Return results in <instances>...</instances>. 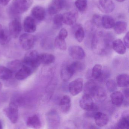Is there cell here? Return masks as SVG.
Instances as JSON below:
<instances>
[{
  "label": "cell",
  "mask_w": 129,
  "mask_h": 129,
  "mask_svg": "<svg viewBox=\"0 0 129 129\" xmlns=\"http://www.w3.org/2000/svg\"><path fill=\"white\" fill-rule=\"evenodd\" d=\"M113 40L110 33L103 31L95 32L91 41L92 50L98 55H107L111 50Z\"/></svg>",
  "instance_id": "6da1fadb"
},
{
  "label": "cell",
  "mask_w": 129,
  "mask_h": 129,
  "mask_svg": "<svg viewBox=\"0 0 129 129\" xmlns=\"http://www.w3.org/2000/svg\"><path fill=\"white\" fill-rule=\"evenodd\" d=\"M33 4V0H13L9 8L12 16L20 15L27 12Z\"/></svg>",
  "instance_id": "7a4b0ae2"
},
{
  "label": "cell",
  "mask_w": 129,
  "mask_h": 129,
  "mask_svg": "<svg viewBox=\"0 0 129 129\" xmlns=\"http://www.w3.org/2000/svg\"><path fill=\"white\" fill-rule=\"evenodd\" d=\"M40 54L35 50H30L25 55L21 62L22 66H24L34 72L41 64Z\"/></svg>",
  "instance_id": "3957f363"
},
{
  "label": "cell",
  "mask_w": 129,
  "mask_h": 129,
  "mask_svg": "<svg viewBox=\"0 0 129 129\" xmlns=\"http://www.w3.org/2000/svg\"><path fill=\"white\" fill-rule=\"evenodd\" d=\"M18 106L16 102H12L3 110L4 113L12 123H16L18 119Z\"/></svg>",
  "instance_id": "277c9868"
},
{
  "label": "cell",
  "mask_w": 129,
  "mask_h": 129,
  "mask_svg": "<svg viewBox=\"0 0 129 129\" xmlns=\"http://www.w3.org/2000/svg\"><path fill=\"white\" fill-rule=\"evenodd\" d=\"M36 42V37L31 34L27 33L23 34L19 37V43L24 50L31 49L34 46Z\"/></svg>",
  "instance_id": "5b68a950"
},
{
  "label": "cell",
  "mask_w": 129,
  "mask_h": 129,
  "mask_svg": "<svg viewBox=\"0 0 129 129\" xmlns=\"http://www.w3.org/2000/svg\"><path fill=\"white\" fill-rule=\"evenodd\" d=\"M93 2L98 9L104 13L112 12L115 8L112 0H93Z\"/></svg>",
  "instance_id": "8992f818"
},
{
  "label": "cell",
  "mask_w": 129,
  "mask_h": 129,
  "mask_svg": "<svg viewBox=\"0 0 129 129\" xmlns=\"http://www.w3.org/2000/svg\"><path fill=\"white\" fill-rule=\"evenodd\" d=\"M22 29L21 21L18 18H15L9 24V31L11 37L17 38L19 37Z\"/></svg>",
  "instance_id": "52a82bcc"
},
{
  "label": "cell",
  "mask_w": 129,
  "mask_h": 129,
  "mask_svg": "<svg viewBox=\"0 0 129 129\" xmlns=\"http://www.w3.org/2000/svg\"><path fill=\"white\" fill-rule=\"evenodd\" d=\"M66 0H52L48 7V11L50 15L57 14L66 6Z\"/></svg>",
  "instance_id": "ba28073f"
},
{
  "label": "cell",
  "mask_w": 129,
  "mask_h": 129,
  "mask_svg": "<svg viewBox=\"0 0 129 129\" xmlns=\"http://www.w3.org/2000/svg\"><path fill=\"white\" fill-rule=\"evenodd\" d=\"M79 105L82 109L87 111L92 110L95 106L92 96L86 94H84L81 98Z\"/></svg>",
  "instance_id": "9c48e42d"
},
{
  "label": "cell",
  "mask_w": 129,
  "mask_h": 129,
  "mask_svg": "<svg viewBox=\"0 0 129 129\" xmlns=\"http://www.w3.org/2000/svg\"><path fill=\"white\" fill-rule=\"evenodd\" d=\"M83 88V80L81 78L75 79L69 83V90L71 95L75 96L79 94Z\"/></svg>",
  "instance_id": "30bf717a"
},
{
  "label": "cell",
  "mask_w": 129,
  "mask_h": 129,
  "mask_svg": "<svg viewBox=\"0 0 129 129\" xmlns=\"http://www.w3.org/2000/svg\"><path fill=\"white\" fill-rule=\"evenodd\" d=\"M23 27L26 33L32 34L37 30V22L32 16H28L25 18L24 21Z\"/></svg>",
  "instance_id": "8fae6325"
},
{
  "label": "cell",
  "mask_w": 129,
  "mask_h": 129,
  "mask_svg": "<svg viewBox=\"0 0 129 129\" xmlns=\"http://www.w3.org/2000/svg\"><path fill=\"white\" fill-rule=\"evenodd\" d=\"M69 53L70 56L74 59H83L85 57L86 54L84 50L80 46H73L69 49Z\"/></svg>",
  "instance_id": "7c38bea8"
},
{
  "label": "cell",
  "mask_w": 129,
  "mask_h": 129,
  "mask_svg": "<svg viewBox=\"0 0 129 129\" xmlns=\"http://www.w3.org/2000/svg\"><path fill=\"white\" fill-rule=\"evenodd\" d=\"M33 18L38 21H42L45 19L46 11L44 8L40 6L33 7L31 11Z\"/></svg>",
  "instance_id": "4fadbf2b"
},
{
  "label": "cell",
  "mask_w": 129,
  "mask_h": 129,
  "mask_svg": "<svg viewBox=\"0 0 129 129\" xmlns=\"http://www.w3.org/2000/svg\"><path fill=\"white\" fill-rule=\"evenodd\" d=\"M98 86L93 80H90L85 83L84 86V94L89 95L90 96H94Z\"/></svg>",
  "instance_id": "5bb4252c"
},
{
  "label": "cell",
  "mask_w": 129,
  "mask_h": 129,
  "mask_svg": "<svg viewBox=\"0 0 129 129\" xmlns=\"http://www.w3.org/2000/svg\"><path fill=\"white\" fill-rule=\"evenodd\" d=\"M93 117L95 123L98 126H104L108 123V117L103 112H97Z\"/></svg>",
  "instance_id": "9a60e30c"
},
{
  "label": "cell",
  "mask_w": 129,
  "mask_h": 129,
  "mask_svg": "<svg viewBox=\"0 0 129 129\" xmlns=\"http://www.w3.org/2000/svg\"><path fill=\"white\" fill-rule=\"evenodd\" d=\"M59 106L61 111L64 113H67L69 112L71 106V98L68 95L63 96L59 102Z\"/></svg>",
  "instance_id": "2e32d148"
},
{
  "label": "cell",
  "mask_w": 129,
  "mask_h": 129,
  "mask_svg": "<svg viewBox=\"0 0 129 129\" xmlns=\"http://www.w3.org/2000/svg\"><path fill=\"white\" fill-rule=\"evenodd\" d=\"M62 16L63 23L67 25H73L77 21V14L75 12H68Z\"/></svg>",
  "instance_id": "e0dca14e"
},
{
  "label": "cell",
  "mask_w": 129,
  "mask_h": 129,
  "mask_svg": "<svg viewBox=\"0 0 129 129\" xmlns=\"http://www.w3.org/2000/svg\"><path fill=\"white\" fill-rule=\"evenodd\" d=\"M47 117L48 123L50 126L54 127L58 126L60 123V118L56 111H51L48 114Z\"/></svg>",
  "instance_id": "ac0fdd59"
},
{
  "label": "cell",
  "mask_w": 129,
  "mask_h": 129,
  "mask_svg": "<svg viewBox=\"0 0 129 129\" xmlns=\"http://www.w3.org/2000/svg\"><path fill=\"white\" fill-rule=\"evenodd\" d=\"M26 124L27 126L35 129H39L42 126L40 118L36 115L28 118Z\"/></svg>",
  "instance_id": "d6986e66"
},
{
  "label": "cell",
  "mask_w": 129,
  "mask_h": 129,
  "mask_svg": "<svg viewBox=\"0 0 129 129\" xmlns=\"http://www.w3.org/2000/svg\"><path fill=\"white\" fill-rule=\"evenodd\" d=\"M111 100L113 105L116 106H120L123 102V95L120 91H114L111 94Z\"/></svg>",
  "instance_id": "ffe728a7"
},
{
  "label": "cell",
  "mask_w": 129,
  "mask_h": 129,
  "mask_svg": "<svg viewBox=\"0 0 129 129\" xmlns=\"http://www.w3.org/2000/svg\"><path fill=\"white\" fill-rule=\"evenodd\" d=\"M11 38L9 30L3 27L2 25L0 27V44L3 46L7 45L9 43Z\"/></svg>",
  "instance_id": "44dd1931"
},
{
  "label": "cell",
  "mask_w": 129,
  "mask_h": 129,
  "mask_svg": "<svg viewBox=\"0 0 129 129\" xmlns=\"http://www.w3.org/2000/svg\"><path fill=\"white\" fill-rule=\"evenodd\" d=\"M112 47L116 52L120 55H123L126 52V46L123 41L120 39L113 41Z\"/></svg>",
  "instance_id": "7402d4cb"
},
{
  "label": "cell",
  "mask_w": 129,
  "mask_h": 129,
  "mask_svg": "<svg viewBox=\"0 0 129 129\" xmlns=\"http://www.w3.org/2000/svg\"><path fill=\"white\" fill-rule=\"evenodd\" d=\"M21 67V68L16 72L15 76L16 79L19 80H25L33 74V72L23 66Z\"/></svg>",
  "instance_id": "603a6c76"
},
{
  "label": "cell",
  "mask_w": 129,
  "mask_h": 129,
  "mask_svg": "<svg viewBox=\"0 0 129 129\" xmlns=\"http://www.w3.org/2000/svg\"><path fill=\"white\" fill-rule=\"evenodd\" d=\"M41 64L45 65L50 64L55 62V58L52 54L49 53H43L39 55Z\"/></svg>",
  "instance_id": "cb8c5ba5"
},
{
  "label": "cell",
  "mask_w": 129,
  "mask_h": 129,
  "mask_svg": "<svg viewBox=\"0 0 129 129\" xmlns=\"http://www.w3.org/2000/svg\"><path fill=\"white\" fill-rule=\"evenodd\" d=\"M128 112H125L123 117L120 119L117 123L118 128L121 129H128L129 127V118Z\"/></svg>",
  "instance_id": "d4e9b609"
},
{
  "label": "cell",
  "mask_w": 129,
  "mask_h": 129,
  "mask_svg": "<svg viewBox=\"0 0 129 129\" xmlns=\"http://www.w3.org/2000/svg\"><path fill=\"white\" fill-rule=\"evenodd\" d=\"M115 22L114 18L108 15H104L102 18V26L106 29L114 27Z\"/></svg>",
  "instance_id": "484cf974"
},
{
  "label": "cell",
  "mask_w": 129,
  "mask_h": 129,
  "mask_svg": "<svg viewBox=\"0 0 129 129\" xmlns=\"http://www.w3.org/2000/svg\"><path fill=\"white\" fill-rule=\"evenodd\" d=\"M129 77L127 74L119 75L116 78V83L121 87L128 86L129 85Z\"/></svg>",
  "instance_id": "4316f807"
},
{
  "label": "cell",
  "mask_w": 129,
  "mask_h": 129,
  "mask_svg": "<svg viewBox=\"0 0 129 129\" xmlns=\"http://www.w3.org/2000/svg\"><path fill=\"white\" fill-rule=\"evenodd\" d=\"M68 66L73 74L77 72H81L85 68L84 63L79 61L74 62Z\"/></svg>",
  "instance_id": "83f0119b"
},
{
  "label": "cell",
  "mask_w": 129,
  "mask_h": 129,
  "mask_svg": "<svg viewBox=\"0 0 129 129\" xmlns=\"http://www.w3.org/2000/svg\"><path fill=\"white\" fill-rule=\"evenodd\" d=\"M73 74L69 67L68 65L63 66L61 70L60 75L63 81H68L73 76Z\"/></svg>",
  "instance_id": "f1b7e54d"
},
{
  "label": "cell",
  "mask_w": 129,
  "mask_h": 129,
  "mask_svg": "<svg viewBox=\"0 0 129 129\" xmlns=\"http://www.w3.org/2000/svg\"><path fill=\"white\" fill-rule=\"evenodd\" d=\"M127 27V24L126 22L119 21L115 24L114 27V30L115 34L120 35L126 32Z\"/></svg>",
  "instance_id": "f546056e"
},
{
  "label": "cell",
  "mask_w": 129,
  "mask_h": 129,
  "mask_svg": "<svg viewBox=\"0 0 129 129\" xmlns=\"http://www.w3.org/2000/svg\"><path fill=\"white\" fill-rule=\"evenodd\" d=\"M13 74L8 68L0 66V79L9 80L12 77Z\"/></svg>",
  "instance_id": "4dcf8cb0"
},
{
  "label": "cell",
  "mask_w": 129,
  "mask_h": 129,
  "mask_svg": "<svg viewBox=\"0 0 129 129\" xmlns=\"http://www.w3.org/2000/svg\"><path fill=\"white\" fill-rule=\"evenodd\" d=\"M54 46L56 48L62 51L66 50L67 49V44L65 39L60 38L58 36L54 41Z\"/></svg>",
  "instance_id": "1f68e13d"
},
{
  "label": "cell",
  "mask_w": 129,
  "mask_h": 129,
  "mask_svg": "<svg viewBox=\"0 0 129 129\" xmlns=\"http://www.w3.org/2000/svg\"><path fill=\"white\" fill-rule=\"evenodd\" d=\"M21 67V62L19 60H13L7 64V67L12 72H17Z\"/></svg>",
  "instance_id": "d6a6232c"
},
{
  "label": "cell",
  "mask_w": 129,
  "mask_h": 129,
  "mask_svg": "<svg viewBox=\"0 0 129 129\" xmlns=\"http://www.w3.org/2000/svg\"><path fill=\"white\" fill-rule=\"evenodd\" d=\"M75 35L76 40L79 43H81L83 40L85 36V32L83 28L81 25H78L75 30Z\"/></svg>",
  "instance_id": "836d02e7"
},
{
  "label": "cell",
  "mask_w": 129,
  "mask_h": 129,
  "mask_svg": "<svg viewBox=\"0 0 129 129\" xmlns=\"http://www.w3.org/2000/svg\"><path fill=\"white\" fill-rule=\"evenodd\" d=\"M102 69V65L99 64H97L94 66L91 72L92 77L95 80H97L101 74Z\"/></svg>",
  "instance_id": "e575fe53"
},
{
  "label": "cell",
  "mask_w": 129,
  "mask_h": 129,
  "mask_svg": "<svg viewBox=\"0 0 129 129\" xmlns=\"http://www.w3.org/2000/svg\"><path fill=\"white\" fill-rule=\"evenodd\" d=\"M75 4L76 8L80 12H84L86 9L87 7V1L77 0Z\"/></svg>",
  "instance_id": "d590c367"
},
{
  "label": "cell",
  "mask_w": 129,
  "mask_h": 129,
  "mask_svg": "<svg viewBox=\"0 0 129 129\" xmlns=\"http://www.w3.org/2000/svg\"><path fill=\"white\" fill-rule=\"evenodd\" d=\"M110 70L108 68L105 67V68H104L103 69H102L101 74L97 80L100 82H104L110 77Z\"/></svg>",
  "instance_id": "8d00e7d4"
},
{
  "label": "cell",
  "mask_w": 129,
  "mask_h": 129,
  "mask_svg": "<svg viewBox=\"0 0 129 129\" xmlns=\"http://www.w3.org/2000/svg\"><path fill=\"white\" fill-rule=\"evenodd\" d=\"M63 16L61 14H58L55 16L53 19V23L54 27L56 28H59L62 25Z\"/></svg>",
  "instance_id": "74e56055"
},
{
  "label": "cell",
  "mask_w": 129,
  "mask_h": 129,
  "mask_svg": "<svg viewBox=\"0 0 129 129\" xmlns=\"http://www.w3.org/2000/svg\"><path fill=\"white\" fill-rule=\"evenodd\" d=\"M94 96L99 100L101 101L104 100L106 97V92L103 88L98 87Z\"/></svg>",
  "instance_id": "f35d334b"
},
{
  "label": "cell",
  "mask_w": 129,
  "mask_h": 129,
  "mask_svg": "<svg viewBox=\"0 0 129 129\" xmlns=\"http://www.w3.org/2000/svg\"><path fill=\"white\" fill-rule=\"evenodd\" d=\"M106 86L109 92H114L117 89V84L114 80H109L106 82Z\"/></svg>",
  "instance_id": "ab89813d"
},
{
  "label": "cell",
  "mask_w": 129,
  "mask_h": 129,
  "mask_svg": "<svg viewBox=\"0 0 129 129\" xmlns=\"http://www.w3.org/2000/svg\"><path fill=\"white\" fill-rule=\"evenodd\" d=\"M92 23L93 25L97 27H100L102 26V18L98 15H93L92 18Z\"/></svg>",
  "instance_id": "60d3db41"
},
{
  "label": "cell",
  "mask_w": 129,
  "mask_h": 129,
  "mask_svg": "<svg viewBox=\"0 0 129 129\" xmlns=\"http://www.w3.org/2000/svg\"><path fill=\"white\" fill-rule=\"evenodd\" d=\"M68 35V33L67 30L65 28H62L59 31L58 36L60 38L65 39L67 38Z\"/></svg>",
  "instance_id": "b9f144b4"
},
{
  "label": "cell",
  "mask_w": 129,
  "mask_h": 129,
  "mask_svg": "<svg viewBox=\"0 0 129 129\" xmlns=\"http://www.w3.org/2000/svg\"><path fill=\"white\" fill-rule=\"evenodd\" d=\"M129 32H127L125 36H124L123 39L124 44L125 45L126 47L127 48H129Z\"/></svg>",
  "instance_id": "7bdbcfd3"
},
{
  "label": "cell",
  "mask_w": 129,
  "mask_h": 129,
  "mask_svg": "<svg viewBox=\"0 0 129 129\" xmlns=\"http://www.w3.org/2000/svg\"><path fill=\"white\" fill-rule=\"evenodd\" d=\"M123 93L126 98H127V99H129V89L128 88H127V89H124L123 91Z\"/></svg>",
  "instance_id": "ee69618b"
},
{
  "label": "cell",
  "mask_w": 129,
  "mask_h": 129,
  "mask_svg": "<svg viewBox=\"0 0 129 129\" xmlns=\"http://www.w3.org/2000/svg\"><path fill=\"white\" fill-rule=\"evenodd\" d=\"M11 0H1V3L4 6H6L9 4Z\"/></svg>",
  "instance_id": "f6af8a7d"
},
{
  "label": "cell",
  "mask_w": 129,
  "mask_h": 129,
  "mask_svg": "<svg viewBox=\"0 0 129 129\" xmlns=\"http://www.w3.org/2000/svg\"><path fill=\"white\" fill-rule=\"evenodd\" d=\"M3 125L2 123V121L0 120V129H3Z\"/></svg>",
  "instance_id": "bcb514c9"
},
{
  "label": "cell",
  "mask_w": 129,
  "mask_h": 129,
  "mask_svg": "<svg viewBox=\"0 0 129 129\" xmlns=\"http://www.w3.org/2000/svg\"><path fill=\"white\" fill-rule=\"evenodd\" d=\"M116 1L119 3H122V2H124L125 0H116Z\"/></svg>",
  "instance_id": "7dc6e473"
},
{
  "label": "cell",
  "mask_w": 129,
  "mask_h": 129,
  "mask_svg": "<svg viewBox=\"0 0 129 129\" xmlns=\"http://www.w3.org/2000/svg\"><path fill=\"white\" fill-rule=\"evenodd\" d=\"M2 86H2V83L0 82V91L1 90V89H2Z\"/></svg>",
  "instance_id": "c3c4849f"
},
{
  "label": "cell",
  "mask_w": 129,
  "mask_h": 129,
  "mask_svg": "<svg viewBox=\"0 0 129 129\" xmlns=\"http://www.w3.org/2000/svg\"><path fill=\"white\" fill-rule=\"evenodd\" d=\"M38 1H44V0H38Z\"/></svg>",
  "instance_id": "681fc988"
},
{
  "label": "cell",
  "mask_w": 129,
  "mask_h": 129,
  "mask_svg": "<svg viewBox=\"0 0 129 129\" xmlns=\"http://www.w3.org/2000/svg\"><path fill=\"white\" fill-rule=\"evenodd\" d=\"M1 3V0H0V4Z\"/></svg>",
  "instance_id": "f907efd6"
},
{
  "label": "cell",
  "mask_w": 129,
  "mask_h": 129,
  "mask_svg": "<svg viewBox=\"0 0 129 129\" xmlns=\"http://www.w3.org/2000/svg\"><path fill=\"white\" fill-rule=\"evenodd\" d=\"M1 26H2V25L1 24H0V27H1Z\"/></svg>",
  "instance_id": "816d5d0a"
}]
</instances>
